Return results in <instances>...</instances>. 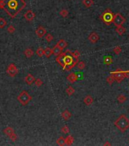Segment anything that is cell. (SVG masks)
Masks as SVG:
<instances>
[{
  "instance_id": "cell-1",
  "label": "cell",
  "mask_w": 129,
  "mask_h": 146,
  "mask_svg": "<svg viewBox=\"0 0 129 146\" xmlns=\"http://www.w3.org/2000/svg\"><path fill=\"white\" fill-rule=\"evenodd\" d=\"M26 6L24 0H0V9L11 18H15Z\"/></svg>"
},
{
  "instance_id": "cell-2",
  "label": "cell",
  "mask_w": 129,
  "mask_h": 146,
  "mask_svg": "<svg viewBox=\"0 0 129 146\" xmlns=\"http://www.w3.org/2000/svg\"><path fill=\"white\" fill-rule=\"evenodd\" d=\"M67 55V52L64 53H61L56 58V61L59 63L65 71H71L74 66L78 63V59L74 57L72 52L68 51Z\"/></svg>"
},
{
  "instance_id": "cell-3",
  "label": "cell",
  "mask_w": 129,
  "mask_h": 146,
  "mask_svg": "<svg viewBox=\"0 0 129 146\" xmlns=\"http://www.w3.org/2000/svg\"><path fill=\"white\" fill-rule=\"evenodd\" d=\"M114 125L121 132H125L129 128V119L125 115H121L115 121Z\"/></svg>"
},
{
  "instance_id": "cell-4",
  "label": "cell",
  "mask_w": 129,
  "mask_h": 146,
  "mask_svg": "<svg viewBox=\"0 0 129 146\" xmlns=\"http://www.w3.org/2000/svg\"><path fill=\"white\" fill-rule=\"evenodd\" d=\"M114 15H115L112 13V11L110 9H108L102 14V15L100 16V18L102 19V21L104 23L107 24V25H110V24L113 22Z\"/></svg>"
},
{
  "instance_id": "cell-5",
  "label": "cell",
  "mask_w": 129,
  "mask_h": 146,
  "mask_svg": "<svg viewBox=\"0 0 129 146\" xmlns=\"http://www.w3.org/2000/svg\"><path fill=\"white\" fill-rule=\"evenodd\" d=\"M32 100V97L26 91H23L18 96V101L22 104V105H27V104Z\"/></svg>"
},
{
  "instance_id": "cell-6",
  "label": "cell",
  "mask_w": 129,
  "mask_h": 146,
  "mask_svg": "<svg viewBox=\"0 0 129 146\" xmlns=\"http://www.w3.org/2000/svg\"><path fill=\"white\" fill-rule=\"evenodd\" d=\"M125 22V18L121 15L120 13H116L114 15V20H113V24H115V26L120 27L122 26V24Z\"/></svg>"
},
{
  "instance_id": "cell-7",
  "label": "cell",
  "mask_w": 129,
  "mask_h": 146,
  "mask_svg": "<svg viewBox=\"0 0 129 146\" xmlns=\"http://www.w3.org/2000/svg\"><path fill=\"white\" fill-rule=\"evenodd\" d=\"M7 74L9 75L10 77H15L18 73V69L16 67V65L14 63H11L9 65V67L7 69Z\"/></svg>"
},
{
  "instance_id": "cell-8",
  "label": "cell",
  "mask_w": 129,
  "mask_h": 146,
  "mask_svg": "<svg viewBox=\"0 0 129 146\" xmlns=\"http://www.w3.org/2000/svg\"><path fill=\"white\" fill-rule=\"evenodd\" d=\"M24 18H25L28 22H31V21L34 20L35 18V13L32 10H28L26 11V13L24 14Z\"/></svg>"
},
{
  "instance_id": "cell-9",
  "label": "cell",
  "mask_w": 129,
  "mask_h": 146,
  "mask_svg": "<svg viewBox=\"0 0 129 146\" xmlns=\"http://www.w3.org/2000/svg\"><path fill=\"white\" fill-rule=\"evenodd\" d=\"M46 34V30L42 26H40L36 30V34L38 37H43Z\"/></svg>"
},
{
  "instance_id": "cell-10",
  "label": "cell",
  "mask_w": 129,
  "mask_h": 146,
  "mask_svg": "<svg viewBox=\"0 0 129 146\" xmlns=\"http://www.w3.org/2000/svg\"><path fill=\"white\" fill-rule=\"evenodd\" d=\"M24 80H25V82L27 83V85H32L33 83L35 81L36 79H35V78L34 76H32L31 74H28V75H27V76H26V77L24 78Z\"/></svg>"
},
{
  "instance_id": "cell-11",
  "label": "cell",
  "mask_w": 129,
  "mask_h": 146,
  "mask_svg": "<svg viewBox=\"0 0 129 146\" xmlns=\"http://www.w3.org/2000/svg\"><path fill=\"white\" fill-rule=\"evenodd\" d=\"M88 39H89V40L90 41L91 43H95L99 40V37L97 34H96V33H91V34H90V36H89V37H88Z\"/></svg>"
},
{
  "instance_id": "cell-12",
  "label": "cell",
  "mask_w": 129,
  "mask_h": 146,
  "mask_svg": "<svg viewBox=\"0 0 129 146\" xmlns=\"http://www.w3.org/2000/svg\"><path fill=\"white\" fill-rule=\"evenodd\" d=\"M67 79H68V81L71 83H74V82H75L77 81V79H78V77H77V73H71L69 76L67 77Z\"/></svg>"
},
{
  "instance_id": "cell-13",
  "label": "cell",
  "mask_w": 129,
  "mask_h": 146,
  "mask_svg": "<svg viewBox=\"0 0 129 146\" xmlns=\"http://www.w3.org/2000/svg\"><path fill=\"white\" fill-rule=\"evenodd\" d=\"M62 49H61L57 44L56 46H54L53 48H52V53L55 56H58L59 55H60V54L62 53Z\"/></svg>"
},
{
  "instance_id": "cell-14",
  "label": "cell",
  "mask_w": 129,
  "mask_h": 146,
  "mask_svg": "<svg viewBox=\"0 0 129 146\" xmlns=\"http://www.w3.org/2000/svg\"><path fill=\"white\" fill-rule=\"evenodd\" d=\"M93 102V99L90 95L86 96V97H84V103L86 104V105H87V106H89V105H90V104H92Z\"/></svg>"
},
{
  "instance_id": "cell-15",
  "label": "cell",
  "mask_w": 129,
  "mask_h": 146,
  "mask_svg": "<svg viewBox=\"0 0 129 146\" xmlns=\"http://www.w3.org/2000/svg\"><path fill=\"white\" fill-rule=\"evenodd\" d=\"M62 118H63L65 120L67 121V120H68L71 118V116H72V114H71V113L68 110H65L62 114Z\"/></svg>"
},
{
  "instance_id": "cell-16",
  "label": "cell",
  "mask_w": 129,
  "mask_h": 146,
  "mask_svg": "<svg viewBox=\"0 0 129 146\" xmlns=\"http://www.w3.org/2000/svg\"><path fill=\"white\" fill-rule=\"evenodd\" d=\"M14 132H15L14 129H12L11 127H7V128H5V129H4V133H5V134L6 135H8L9 137L13 134Z\"/></svg>"
},
{
  "instance_id": "cell-17",
  "label": "cell",
  "mask_w": 129,
  "mask_h": 146,
  "mask_svg": "<svg viewBox=\"0 0 129 146\" xmlns=\"http://www.w3.org/2000/svg\"><path fill=\"white\" fill-rule=\"evenodd\" d=\"M57 45L59 46V47L61 48V49H65L66 47H67V45H68V43H67V42H66V41L65 40H59V42L57 43Z\"/></svg>"
},
{
  "instance_id": "cell-18",
  "label": "cell",
  "mask_w": 129,
  "mask_h": 146,
  "mask_svg": "<svg viewBox=\"0 0 129 146\" xmlns=\"http://www.w3.org/2000/svg\"><path fill=\"white\" fill-rule=\"evenodd\" d=\"M44 52H45V53H44V55L46 56L47 58H49V57L52 56V54H53V53H52V49L49 48V47L46 48V49H44Z\"/></svg>"
},
{
  "instance_id": "cell-19",
  "label": "cell",
  "mask_w": 129,
  "mask_h": 146,
  "mask_svg": "<svg viewBox=\"0 0 129 146\" xmlns=\"http://www.w3.org/2000/svg\"><path fill=\"white\" fill-rule=\"evenodd\" d=\"M74 138L72 135H68V137L65 138V145H72L74 142Z\"/></svg>"
},
{
  "instance_id": "cell-20",
  "label": "cell",
  "mask_w": 129,
  "mask_h": 146,
  "mask_svg": "<svg viewBox=\"0 0 129 146\" xmlns=\"http://www.w3.org/2000/svg\"><path fill=\"white\" fill-rule=\"evenodd\" d=\"M83 5L87 8H90L93 5V0H83Z\"/></svg>"
},
{
  "instance_id": "cell-21",
  "label": "cell",
  "mask_w": 129,
  "mask_h": 146,
  "mask_svg": "<svg viewBox=\"0 0 129 146\" xmlns=\"http://www.w3.org/2000/svg\"><path fill=\"white\" fill-rule=\"evenodd\" d=\"M115 31L117 32L119 35H122V34H124V33H125L126 29L124 28L123 26H120V27H117V28H116Z\"/></svg>"
},
{
  "instance_id": "cell-22",
  "label": "cell",
  "mask_w": 129,
  "mask_h": 146,
  "mask_svg": "<svg viewBox=\"0 0 129 146\" xmlns=\"http://www.w3.org/2000/svg\"><path fill=\"white\" fill-rule=\"evenodd\" d=\"M24 55L27 58H31L33 55H34V52L30 48H27L25 49V51H24Z\"/></svg>"
},
{
  "instance_id": "cell-23",
  "label": "cell",
  "mask_w": 129,
  "mask_h": 146,
  "mask_svg": "<svg viewBox=\"0 0 129 146\" xmlns=\"http://www.w3.org/2000/svg\"><path fill=\"white\" fill-rule=\"evenodd\" d=\"M56 143L58 145H60V146H62V145H65V139L64 137H59V139L56 140Z\"/></svg>"
},
{
  "instance_id": "cell-24",
  "label": "cell",
  "mask_w": 129,
  "mask_h": 146,
  "mask_svg": "<svg viewBox=\"0 0 129 146\" xmlns=\"http://www.w3.org/2000/svg\"><path fill=\"white\" fill-rule=\"evenodd\" d=\"M103 62H104V64H106L107 65H109L110 64L112 63V57L109 56H106L105 58H104V59H103Z\"/></svg>"
},
{
  "instance_id": "cell-25",
  "label": "cell",
  "mask_w": 129,
  "mask_h": 146,
  "mask_svg": "<svg viewBox=\"0 0 129 146\" xmlns=\"http://www.w3.org/2000/svg\"><path fill=\"white\" fill-rule=\"evenodd\" d=\"M44 49H43V48H41V47H40V48H38L36 49V55L38 56L39 57H42L43 55H44Z\"/></svg>"
},
{
  "instance_id": "cell-26",
  "label": "cell",
  "mask_w": 129,
  "mask_h": 146,
  "mask_svg": "<svg viewBox=\"0 0 129 146\" xmlns=\"http://www.w3.org/2000/svg\"><path fill=\"white\" fill-rule=\"evenodd\" d=\"M126 100H127V97H126L124 95L121 94V95H119V97H118V101H119V102L121 103H124V102L126 101Z\"/></svg>"
},
{
  "instance_id": "cell-27",
  "label": "cell",
  "mask_w": 129,
  "mask_h": 146,
  "mask_svg": "<svg viewBox=\"0 0 129 146\" xmlns=\"http://www.w3.org/2000/svg\"><path fill=\"white\" fill-rule=\"evenodd\" d=\"M66 93H67V94L68 96H71V95H72L74 93V89L72 87H71L69 86L67 89H66Z\"/></svg>"
},
{
  "instance_id": "cell-28",
  "label": "cell",
  "mask_w": 129,
  "mask_h": 146,
  "mask_svg": "<svg viewBox=\"0 0 129 146\" xmlns=\"http://www.w3.org/2000/svg\"><path fill=\"white\" fill-rule=\"evenodd\" d=\"M6 25H7L6 21L2 18H0V28H4Z\"/></svg>"
},
{
  "instance_id": "cell-29",
  "label": "cell",
  "mask_w": 129,
  "mask_h": 146,
  "mask_svg": "<svg viewBox=\"0 0 129 146\" xmlns=\"http://www.w3.org/2000/svg\"><path fill=\"white\" fill-rule=\"evenodd\" d=\"M77 69H80V70H82L85 68V63L84 62H78V63L77 64Z\"/></svg>"
},
{
  "instance_id": "cell-30",
  "label": "cell",
  "mask_w": 129,
  "mask_h": 146,
  "mask_svg": "<svg viewBox=\"0 0 129 146\" xmlns=\"http://www.w3.org/2000/svg\"><path fill=\"white\" fill-rule=\"evenodd\" d=\"M59 13H60V15L62 16L63 18H66L68 15V11L66 9H63V10L60 11Z\"/></svg>"
},
{
  "instance_id": "cell-31",
  "label": "cell",
  "mask_w": 129,
  "mask_h": 146,
  "mask_svg": "<svg viewBox=\"0 0 129 146\" xmlns=\"http://www.w3.org/2000/svg\"><path fill=\"white\" fill-rule=\"evenodd\" d=\"M61 131H62V132L65 133V134H68V133L69 132V129L67 126H64L63 127H62Z\"/></svg>"
},
{
  "instance_id": "cell-32",
  "label": "cell",
  "mask_w": 129,
  "mask_h": 146,
  "mask_svg": "<svg viewBox=\"0 0 129 146\" xmlns=\"http://www.w3.org/2000/svg\"><path fill=\"white\" fill-rule=\"evenodd\" d=\"M46 40L47 41V42H51V41L53 40V37H52V35H51L50 34H47L46 35Z\"/></svg>"
},
{
  "instance_id": "cell-33",
  "label": "cell",
  "mask_w": 129,
  "mask_h": 146,
  "mask_svg": "<svg viewBox=\"0 0 129 146\" xmlns=\"http://www.w3.org/2000/svg\"><path fill=\"white\" fill-rule=\"evenodd\" d=\"M106 81H107L108 83H109V84L112 85V83H113L115 80V78L112 77V76H109V77L106 78Z\"/></svg>"
},
{
  "instance_id": "cell-34",
  "label": "cell",
  "mask_w": 129,
  "mask_h": 146,
  "mask_svg": "<svg viewBox=\"0 0 129 146\" xmlns=\"http://www.w3.org/2000/svg\"><path fill=\"white\" fill-rule=\"evenodd\" d=\"M34 82H35L36 86H37V87H40L41 85H43V81H42V80H41V79H40V78L36 79Z\"/></svg>"
},
{
  "instance_id": "cell-35",
  "label": "cell",
  "mask_w": 129,
  "mask_h": 146,
  "mask_svg": "<svg viewBox=\"0 0 129 146\" xmlns=\"http://www.w3.org/2000/svg\"><path fill=\"white\" fill-rule=\"evenodd\" d=\"M8 31H9V33H10V34H13V33L15 31V28L13 25H10L9 26V27H8Z\"/></svg>"
},
{
  "instance_id": "cell-36",
  "label": "cell",
  "mask_w": 129,
  "mask_h": 146,
  "mask_svg": "<svg viewBox=\"0 0 129 146\" xmlns=\"http://www.w3.org/2000/svg\"><path fill=\"white\" fill-rule=\"evenodd\" d=\"M121 51H122V48H121V47H116L114 48V53L115 54H119L121 53Z\"/></svg>"
},
{
  "instance_id": "cell-37",
  "label": "cell",
  "mask_w": 129,
  "mask_h": 146,
  "mask_svg": "<svg viewBox=\"0 0 129 146\" xmlns=\"http://www.w3.org/2000/svg\"><path fill=\"white\" fill-rule=\"evenodd\" d=\"M72 55L75 57V58H77V59H78V57L81 56V54H80V53H79L77 50H75L74 52H72Z\"/></svg>"
},
{
  "instance_id": "cell-38",
  "label": "cell",
  "mask_w": 129,
  "mask_h": 146,
  "mask_svg": "<svg viewBox=\"0 0 129 146\" xmlns=\"http://www.w3.org/2000/svg\"><path fill=\"white\" fill-rule=\"evenodd\" d=\"M9 138H10V139H11L12 141H15L17 140V139H18V136H17V135H16L15 133L14 132L13 134H12L11 135H10V136H9Z\"/></svg>"
}]
</instances>
